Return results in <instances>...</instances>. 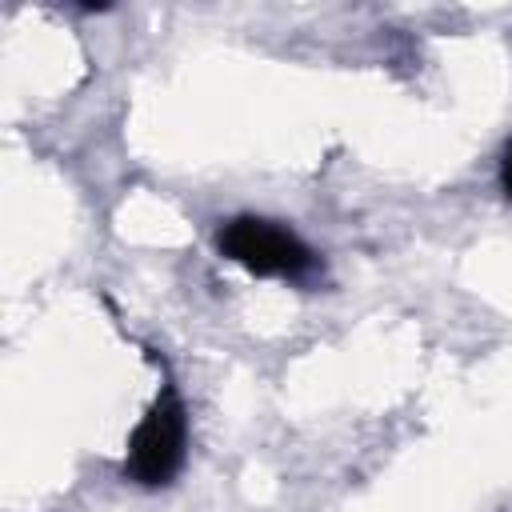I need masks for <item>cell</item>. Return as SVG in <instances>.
Segmentation results:
<instances>
[{"label":"cell","mask_w":512,"mask_h":512,"mask_svg":"<svg viewBox=\"0 0 512 512\" xmlns=\"http://www.w3.org/2000/svg\"><path fill=\"white\" fill-rule=\"evenodd\" d=\"M500 192L512 200V136H508L504 148H500Z\"/></svg>","instance_id":"3957f363"},{"label":"cell","mask_w":512,"mask_h":512,"mask_svg":"<svg viewBox=\"0 0 512 512\" xmlns=\"http://www.w3.org/2000/svg\"><path fill=\"white\" fill-rule=\"evenodd\" d=\"M216 248L224 260L248 268L252 276L288 280V284H312L320 276L316 252L280 220L232 216L216 228Z\"/></svg>","instance_id":"7a4b0ae2"},{"label":"cell","mask_w":512,"mask_h":512,"mask_svg":"<svg viewBox=\"0 0 512 512\" xmlns=\"http://www.w3.org/2000/svg\"><path fill=\"white\" fill-rule=\"evenodd\" d=\"M188 460V404L176 388V380L164 368L160 392L144 408L140 424L128 436L124 452V480L140 488H168Z\"/></svg>","instance_id":"6da1fadb"}]
</instances>
